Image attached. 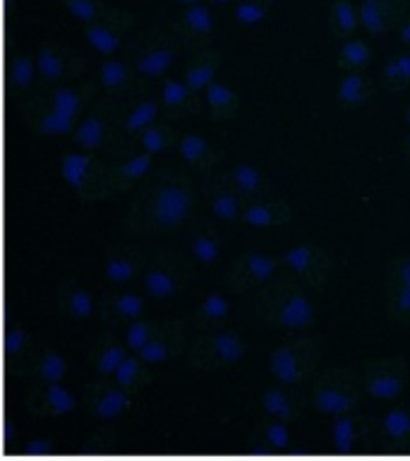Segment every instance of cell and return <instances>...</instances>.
Listing matches in <instances>:
<instances>
[{
	"label": "cell",
	"mask_w": 410,
	"mask_h": 461,
	"mask_svg": "<svg viewBox=\"0 0 410 461\" xmlns=\"http://www.w3.org/2000/svg\"><path fill=\"white\" fill-rule=\"evenodd\" d=\"M194 204L197 190L192 176L180 168H168L137 190L125 219V229L137 236L178 230L190 223Z\"/></svg>",
	"instance_id": "6da1fadb"
},
{
	"label": "cell",
	"mask_w": 410,
	"mask_h": 461,
	"mask_svg": "<svg viewBox=\"0 0 410 461\" xmlns=\"http://www.w3.org/2000/svg\"><path fill=\"white\" fill-rule=\"evenodd\" d=\"M254 312L264 324L279 330H305L315 322V305L308 295V284L298 276H286L266 284L257 295Z\"/></svg>",
	"instance_id": "7a4b0ae2"
},
{
	"label": "cell",
	"mask_w": 410,
	"mask_h": 461,
	"mask_svg": "<svg viewBox=\"0 0 410 461\" xmlns=\"http://www.w3.org/2000/svg\"><path fill=\"white\" fill-rule=\"evenodd\" d=\"M309 403L319 413L331 418L345 416L358 411L360 399L365 396L362 382L355 370L348 367H326L322 373H316L308 384Z\"/></svg>",
	"instance_id": "3957f363"
},
{
	"label": "cell",
	"mask_w": 410,
	"mask_h": 461,
	"mask_svg": "<svg viewBox=\"0 0 410 461\" xmlns=\"http://www.w3.org/2000/svg\"><path fill=\"white\" fill-rule=\"evenodd\" d=\"M319 360H322V346L316 339L298 337L281 344L269 356V373L279 384L286 387L305 389L319 373Z\"/></svg>",
	"instance_id": "277c9868"
},
{
	"label": "cell",
	"mask_w": 410,
	"mask_h": 461,
	"mask_svg": "<svg viewBox=\"0 0 410 461\" xmlns=\"http://www.w3.org/2000/svg\"><path fill=\"white\" fill-rule=\"evenodd\" d=\"M247 348L250 346L237 331L216 327V330L201 331L200 339L187 346V363L200 373L223 370V367L237 366L247 356Z\"/></svg>",
	"instance_id": "5b68a950"
},
{
	"label": "cell",
	"mask_w": 410,
	"mask_h": 461,
	"mask_svg": "<svg viewBox=\"0 0 410 461\" xmlns=\"http://www.w3.org/2000/svg\"><path fill=\"white\" fill-rule=\"evenodd\" d=\"M60 178L82 202L103 200L111 194V166L94 151H72L60 161Z\"/></svg>",
	"instance_id": "8992f818"
},
{
	"label": "cell",
	"mask_w": 410,
	"mask_h": 461,
	"mask_svg": "<svg viewBox=\"0 0 410 461\" xmlns=\"http://www.w3.org/2000/svg\"><path fill=\"white\" fill-rule=\"evenodd\" d=\"M190 281H192V265L183 255L171 250L151 255L149 265L142 274L144 294L154 301H171L190 286Z\"/></svg>",
	"instance_id": "52a82bcc"
},
{
	"label": "cell",
	"mask_w": 410,
	"mask_h": 461,
	"mask_svg": "<svg viewBox=\"0 0 410 461\" xmlns=\"http://www.w3.org/2000/svg\"><path fill=\"white\" fill-rule=\"evenodd\" d=\"M410 367L403 356H381L360 367L362 392L377 402H396L408 387Z\"/></svg>",
	"instance_id": "ba28073f"
},
{
	"label": "cell",
	"mask_w": 410,
	"mask_h": 461,
	"mask_svg": "<svg viewBox=\"0 0 410 461\" xmlns=\"http://www.w3.org/2000/svg\"><path fill=\"white\" fill-rule=\"evenodd\" d=\"M178 49H175V39L171 34H161V32H151L149 36H144L142 41L135 46V56L128 58L132 65L135 77L139 79V85L147 89L149 85H156L161 79H165L168 70L175 63Z\"/></svg>",
	"instance_id": "9c48e42d"
},
{
	"label": "cell",
	"mask_w": 410,
	"mask_h": 461,
	"mask_svg": "<svg viewBox=\"0 0 410 461\" xmlns=\"http://www.w3.org/2000/svg\"><path fill=\"white\" fill-rule=\"evenodd\" d=\"M279 262L266 255V252L247 250L237 255L230 267L223 274V284L230 294H250V291H262L276 274Z\"/></svg>",
	"instance_id": "30bf717a"
},
{
	"label": "cell",
	"mask_w": 410,
	"mask_h": 461,
	"mask_svg": "<svg viewBox=\"0 0 410 461\" xmlns=\"http://www.w3.org/2000/svg\"><path fill=\"white\" fill-rule=\"evenodd\" d=\"M132 402H135V394L120 387L113 377H96L85 389L86 411L99 423H111L115 418H120L132 406Z\"/></svg>",
	"instance_id": "8fae6325"
},
{
	"label": "cell",
	"mask_w": 410,
	"mask_h": 461,
	"mask_svg": "<svg viewBox=\"0 0 410 461\" xmlns=\"http://www.w3.org/2000/svg\"><path fill=\"white\" fill-rule=\"evenodd\" d=\"M187 324L180 320H164V322H154L149 341L137 351V356L147 363V366L156 367L164 366L175 356L187 351Z\"/></svg>",
	"instance_id": "7c38bea8"
},
{
	"label": "cell",
	"mask_w": 410,
	"mask_h": 461,
	"mask_svg": "<svg viewBox=\"0 0 410 461\" xmlns=\"http://www.w3.org/2000/svg\"><path fill=\"white\" fill-rule=\"evenodd\" d=\"M36 68H39L43 85H70V82L82 77L85 58L67 49V46L43 43L39 53H36Z\"/></svg>",
	"instance_id": "4fadbf2b"
},
{
	"label": "cell",
	"mask_w": 410,
	"mask_h": 461,
	"mask_svg": "<svg viewBox=\"0 0 410 461\" xmlns=\"http://www.w3.org/2000/svg\"><path fill=\"white\" fill-rule=\"evenodd\" d=\"M144 315V298L128 286L101 288L99 320L103 327H128L132 320Z\"/></svg>",
	"instance_id": "5bb4252c"
},
{
	"label": "cell",
	"mask_w": 410,
	"mask_h": 461,
	"mask_svg": "<svg viewBox=\"0 0 410 461\" xmlns=\"http://www.w3.org/2000/svg\"><path fill=\"white\" fill-rule=\"evenodd\" d=\"M77 409V396L63 382L34 380L27 394V411L31 416L65 418Z\"/></svg>",
	"instance_id": "9a60e30c"
},
{
	"label": "cell",
	"mask_w": 410,
	"mask_h": 461,
	"mask_svg": "<svg viewBox=\"0 0 410 461\" xmlns=\"http://www.w3.org/2000/svg\"><path fill=\"white\" fill-rule=\"evenodd\" d=\"M283 265L290 269V272L308 284L309 288H319L324 281L329 279L331 274V255L324 248H316V245L302 243L293 245L290 250L283 252Z\"/></svg>",
	"instance_id": "2e32d148"
},
{
	"label": "cell",
	"mask_w": 410,
	"mask_h": 461,
	"mask_svg": "<svg viewBox=\"0 0 410 461\" xmlns=\"http://www.w3.org/2000/svg\"><path fill=\"white\" fill-rule=\"evenodd\" d=\"M149 258L135 245H115L103 259V276L108 286H129L132 281L142 279L144 269L149 265Z\"/></svg>",
	"instance_id": "e0dca14e"
},
{
	"label": "cell",
	"mask_w": 410,
	"mask_h": 461,
	"mask_svg": "<svg viewBox=\"0 0 410 461\" xmlns=\"http://www.w3.org/2000/svg\"><path fill=\"white\" fill-rule=\"evenodd\" d=\"M377 439H379L377 423L365 416L345 413V416H338L331 425V445L338 454L362 452L367 442H377Z\"/></svg>",
	"instance_id": "ac0fdd59"
},
{
	"label": "cell",
	"mask_w": 410,
	"mask_h": 461,
	"mask_svg": "<svg viewBox=\"0 0 410 461\" xmlns=\"http://www.w3.org/2000/svg\"><path fill=\"white\" fill-rule=\"evenodd\" d=\"M387 312L398 327H410V255H403L388 267Z\"/></svg>",
	"instance_id": "d6986e66"
},
{
	"label": "cell",
	"mask_w": 410,
	"mask_h": 461,
	"mask_svg": "<svg viewBox=\"0 0 410 461\" xmlns=\"http://www.w3.org/2000/svg\"><path fill=\"white\" fill-rule=\"evenodd\" d=\"M58 310L60 315H65L72 322H89L94 317H99V298L92 288L86 286L85 281H79L77 276L65 279L58 286Z\"/></svg>",
	"instance_id": "ffe728a7"
},
{
	"label": "cell",
	"mask_w": 410,
	"mask_h": 461,
	"mask_svg": "<svg viewBox=\"0 0 410 461\" xmlns=\"http://www.w3.org/2000/svg\"><path fill=\"white\" fill-rule=\"evenodd\" d=\"M128 356L129 346L125 344V337H120L115 327H103V331L94 339L89 353H86L96 377H113L115 370Z\"/></svg>",
	"instance_id": "44dd1931"
},
{
	"label": "cell",
	"mask_w": 410,
	"mask_h": 461,
	"mask_svg": "<svg viewBox=\"0 0 410 461\" xmlns=\"http://www.w3.org/2000/svg\"><path fill=\"white\" fill-rule=\"evenodd\" d=\"M41 344L36 341L34 334L24 327L22 322L10 324L3 337V351H5V360L10 370L20 375H31V366H34L36 353H39Z\"/></svg>",
	"instance_id": "7402d4cb"
},
{
	"label": "cell",
	"mask_w": 410,
	"mask_h": 461,
	"mask_svg": "<svg viewBox=\"0 0 410 461\" xmlns=\"http://www.w3.org/2000/svg\"><path fill=\"white\" fill-rule=\"evenodd\" d=\"M187 250L197 265H216L226 250V236L214 221H197L187 233Z\"/></svg>",
	"instance_id": "603a6c76"
},
{
	"label": "cell",
	"mask_w": 410,
	"mask_h": 461,
	"mask_svg": "<svg viewBox=\"0 0 410 461\" xmlns=\"http://www.w3.org/2000/svg\"><path fill=\"white\" fill-rule=\"evenodd\" d=\"M151 164H154V157L142 149L122 151L120 157H115L111 164V194L128 193L135 183L149 176Z\"/></svg>",
	"instance_id": "cb8c5ba5"
},
{
	"label": "cell",
	"mask_w": 410,
	"mask_h": 461,
	"mask_svg": "<svg viewBox=\"0 0 410 461\" xmlns=\"http://www.w3.org/2000/svg\"><path fill=\"white\" fill-rule=\"evenodd\" d=\"M240 219L252 229H276L290 221V204L279 194L269 193L259 200L245 202Z\"/></svg>",
	"instance_id": "d4e9b609"
},
{
	"label": "cell",
	"mask_w": 410,
	"mask_h": 461,
	"mask_svg": "<svg viewBox=\"0 0 410 461\" xmlns=\"http://www.w3.org/2000/svg\"><path fill=\"white\" fill-rule=\"evenodd\" d=\"M207 194L209 209H211V216H214L216 221H236L237 216H243L245 197L230 183L228 173L209 180Z\"/></svg>",
	"instance_id": "484cf974"
},
{
	"label": "cell",
	"mask_w": 410,
	"mask_h": 461,
	"mask_svg": "<svg viewBox=\"0 0 410 461\" xmlns=\"http://www.w3.org/2000/svg\"><path fill=\"white\" fill-rule=\"evenodd\" d=\"M305 402H308V396L302 394V389L286 387V384H279V382L262 394L264 416L286 420V423H293V420L300 418Z\"/></svg>",
	"instance_id": "4316f807"
},
{
	"label": "cell",
	"mask_w": 410,
	"mask_h": 461,
	"mask_svg": "<svg viewBox=\"0 0 410 461\" xmlns=\"http://www.w3.org/2000/svg\"><path fill=\"white\" fill-rule=\"evenodd\" d=\"M125 20L128 17H120L118 13L111 14V17L101 14L99 20L92 22L86 27V43L96 53H101V56H113V53H118L122 46V29L128 27Z\"/></svg>",
	"instance_id": "83f0119b"
},
{
	"label": "cell",
	"mask_w": 410,
	"mask_h": 461,
	"mask_svg": "<svg viewBox=\"0 0 410 461\" xmlns=\"http://www.w3.org/2000/svg\"><path fill=\"white\" fill-rule=\"evenodd\" d=\"M161 99L154 96H142L139 101H132V106L122 113V140H125V151L132 149L135 137L147 130L151 122H156L161 118Z\"/></svg>",
	"instance_id": "f1b7e54d"
},
{
	"label": "cell",
	"mask_w": 410,
	"mask_h": 461,
	"mask_svg": "<svg viewBox=\"0 0 410 461\" xmlns=\"http://www.w3.org/2000/svg\"><path fill=\"white\" fill-rule=\"evenodd\" d=\"M161 104L168 111V115L164 118H187V115H192L200 111V94H194L190 89L185 79H173L165 77L161 82Z\"/></svg>",
	"instance_id": "f546056e"
},
{
	"label": "cell",
	"mask_w": 410,
	"mask_h": 461,
	"mask_svg": "<svg viewBox=\"0 0 410 461\" xmlns=\"http://www.w3.org/2000/svg\"><path fill=\"white\" fill-rule=\"evenodd\" d=\"M406 0H362L360 3V24L370 34H381L401 20Z\"/></svg>",
	"instance_id": "4dcf8cb0"
},
{
	"label": "cell",
	"mask_w": 410,
	"mask_h": 461,
	"mask_svg": "<svg viewBox=\"0 0 410 461\" xmlns=\"http://www.w3.org/2000/svg\"><path fill=\"white\" fill-rule=\"evenodd\" d=\"M218 68H221V58L218 53L207 46H197L194 56L187 60L185 68V82L190 85L194 94H204L211 82H216V75H218Z\"/></svg>",
	"instance_id": "1f68e13d"
},
{
	"label": "cell",
	"mask_w": 410,
	"mask_h": 461,
	"mask_svg": "<svg viewBox=\"0 0 410 461\" xmlns=\"http://www.w3.org/2000/svg\"><path fill=\"white\" fill-rule=\"evenodd\" d=\"M39 77L41 75H39V68H36V58L17 56L13 58V63L7 68V86H10V92L27 101V106L41 96V92H34V85Z\"/></svg>",
	"instance_id": "d6a6232c"
},
{
	"label": "cell",
	"mask_w": 410,
	"mask_h": 461,
	"mask_svg": "<svg viewBox=\"0 0 410 461\" xmlns=\"http://www.w3.org/2000/svg\"><path fill=\"white\" fill-rule=\"evenodd\" d=\"M178 154L183 158V164L187 168H192L194 173H209L216 164L214 147L204 135H197V132H187L178 140Z\"/></svg>",
	"instance_id": "836d02e7"
},
{
	"label": "cell",
	"mask_w": 410,
	"mask_h": 461,
	"mask_svg": "<svg viewBox=\"0 0 410 461\" xmlns=\"http://www.w3.org/2000/svg\"><path fill=\"white\" fill-rule=\"evenodd\" d=\"M178 132H175V125H173L171 118H158L156 122H151L149 128L142 130L139 135L135 137V142H132V149H142L149 151L151 157H158V154H164V151L173 149V147H178Z\"/></svg>",
	"instance_id": "e575fe53"
},
{
	"label": "cell",
	"mask_w": 410,
	"mask_h": 461,
	"mask_svg": "<svg viewBox=\"0 0 410 461\" xmlns=\"http://www.w3.org/2000/svg\"><path fill=\"white\" fill-rule=\"evenodd\" d=\"M214 32V14L207 5L194 3V5H185V13L180 17L178 27H175V36L180 41H204L209 34Z\"/></svg>",
	"instance_id": "d590c367"
},
{
	"label": "cell",
	"mask_w": 410,
	"mask_h": 461,
	"mask_svg": "<svg viewBox=\"0 0 410 461\" xmlns=\"http://www.w3.org/2000/svg\"><path fill=\"white\" fill-rule=\"evenodd\" d=\"M228 315H230L228 295L221 294V291H211V294H207L200 301V305H197V310H194L190 324H192L194 330L201 334V331L223 327V322H226V317Z\"/></svg>",
	"instance_id": "8d00e7d4"
},
{
	"label": "cell",
	"mask_w": 410,
	"mask_h": 461,
	"mask_svg": "<svg viewBox=\"0 0 410 461\" xmlns=\"http://www.w3.org/2000/svg\"><path fill=\"white\" fill-rule=\"evenodd\" d=\"M113 380L120 384V387L129 389L132 394H139L142 389H147L154 382V367L147 366L135 351L129 353L128 358L122 360L120 367L115 370Z\"/></svg>",
	"instance_id": "74e56055"
},
{
	"label": "cell",
	"mask_w": 410,
	"mask_h": 461,
	"mask_svg": "<svg viewBox=\"0 0 410 461\" xmlns=\"http://www.w3.org/2000/svg\"><path fill=\"white\" fill-rule=\"evenodd\" d=\"M230 183L236 185V190L245 197V202L259 200L269 194V183H266L264 173L259 171L257 166L252 164H236L228 171Z\"/></svg>",
	"instance_id": "f35d334b"
},
{
	"label": "cell",
	"mask_w": 410,
	"mask_h": 461,
	"mask_svg": "<svg viewBox=\"0 0 410 461\" xmlns=\"http://www.w3.org/2000/svg\"><path fill=\"white\" fill-rule=\"evenodd\" d=\"M204 104L211 111V118L216 122L233 121L237 113V106H240V99H237L236 89H230L228 85H221V82H211V85L204 89Z\"/></svg>",
	"instance_id": "ab89813d"
},
{
	"label": "cell",
	"mask_w": 410,
	"mask_h": 461,
	"mask_svg": "<svg viewBox=\"0 0 410 461\" xmlns=\"http://www.w3.org/2000/svg\"><path fill=\"white\" fill-rule=\"evenodd\" d=\"M65 375H67V360H65L63 353L41 344V348L36 353L34 366H31V377L41 382H63Z\"/></svg>",
	"instance_id": "60d3db41"
},
{
	"label": "cell",
	"mask_w": 410,
	"mask_h": 461,
	"mask_svg": "<svg viewBox=\"0 0 410 461\" xmlns=\"http://www.w3.org/2000/svg\"><path fill=\"white\" fill-rule=\"evenodd\" d=\"M377 430H379V439H387V442H394V445L410 442V413L401 406L388 409L377 420Z\"/></svg>",
	"instance_id": "b9f144b4"
},
{
	"label": "cell",
	"mask_w": 410,
	"mask_h": 461,
	"mask_svg": "<svg viewBox=\"0 0 410 461\" xmlns=\"http://www.w3.org/2000/svg\"><path fill=\"white\" fill-rule=\"evenodd\" d=\"M254 439L264 447L266 452H286L293 435H290V428H288L286 420L266 418L264 423L257 428V438Z\"/></svg>",
	"instance_id": "7bdbcfd3"
},
{
	"label": "cell",
	"mask_w": 410,
	"mask_h": 461,
	"mask_svg": "<svg viewBox=\"0 0 410 461\" xmlns=\"http://www.w3.org/2000/svg\"><path fill=\"white\" fill-rule=\"evenodd\" d=\"M370 82L360 70H348L338 85V101L345 104V106H362L367 99H370Z\"/></svg>",
	"instance_id": "ee69618b"
},
{
	"label": "cell",
	"mask_w": 410,
	"mask_h": 461,
	"mask_svg": "<svg viewBox=\"0 0 410 461\" xmlns=\"http://www.w3.org/2000/svg\"><path fill=\"white\" fill-rule=\"evenodd\" d=\"M34 128L41 132V135L56 137V135H72L75 132V125H77V118H72L67 113H60L56 108H43L41 113H36Z\"/></svg>",
	"instance_id": "f6af8a7d"
},
{
	"label": "cell",
	"mask_w": 410,
	"mask_h": 461,
	"mask_svg": "<svg viewBox=\"0 0 410 461\" xmlns=\"http://www.w3.org/2000/svg\"><path fill=\"white\" fill-rule=\"evenodd\" d=\"M331 24L341 39L351 36L360 24V10H355L351 0H336L331 7Z\"/></svg>",
	"instance_id": "bcb514c9"
},
{
	"label": "cell",
	"mask_w": 410,
	"mask_h": 461,
	"mask_svg": "<svg viewBox=\"0 0 410 461\" xmlns=\"http://www.w3.org/2000/svg\"><path fill=\"white\" fill-rule=\"evenodd\" d=\"M370 46L365 41H360V39H348L341 46V68L345 70H360V68H365L370 63Z\"/></svg>",
	"instance_id": "7dc6e473"
},
{
	"label": "cell",
	"mask_w": 410,
	"mask_h": 461,
	"mask_svg": "<svg viewBox=\"0 0 410 461\" xmlns=\"http://www.w3.org/2000/svg\"><path fill=\"white\" fill-rule=\"evenodd\" d=\"M266 13H269V0H237L236 3V20L245 27H254L259 22H264Z\"/></svg>",
	"instance_id": "c3c4849f"
},
{
	"label": "cell",
	"mask_w": 410,
	"mask_h": 461,
	"mask_svg": "<svg viewBox=\"0 0 410 461\" xmlns=\"http://www.w3.org/2000/svg\"><path fill=\"white\" fill-rule=\"evenodd\" d=\"M151 330H154V322H147L142 317L132 320V322L125 327V334H122V337H125V344L129 346V351H139V348L149 341Z\"/></svg>",
	"instance_id": "681fc988"
},
{
	"label": "cell",
	"mask_w": 410,
	"mask_h": 461,
	"mask_svg": "<svg viewBox=\"0 0 410 461\" xmlns=\"http://www.w3.org/2000/svg\"><path fill=\"white\" fill-rule=\"evenodd\" d=\"M65 7L75 20L85 22V24H92L101 17L99 0H65Z\"/></svg>",
	"instance_id": "f907efd6"
},
{
	"label": "cell",
	"mask_w": 410,
	"mask_h": 461,
	"mask_svg": "<svg viewBox=\"0 0 410 461\" xmlns=\"http://www.w3.org/2000/svg\"><path fill=\"white\" fill-rule=\"evenodd\" d=\"M381 77H384V82H387V86L391 92H403V89L410 85L408 79H406V75H403L401 65H398V58H394V60H388V63L384 65Z\"/></svg>",
	"instance_id": "816d5d0a"
},
{
	"label": "cell",
	"mask_w": 410,
	"mask_h": 461,
	"mask_svg": "<svg viewBox=\"0 0 410 461\" xmlns=\"http://www.w3.org/2000/svg\"><path fill=\"white\" fill-rule=\"evenodd\" d=\"M24 454L27 456H49V454H53V442L50 439H31L24 447Z\"/></svg>",
	"instance_id": "f5cc1de1"
},
{
	"label": "cell",
	"mask_w": 410,
	"mask_h": 461,
	"mask_svg": "<svg viewBox=\"0 0 410 461\" xmlns=\"http://www.w3.org/2000/svg\"><path fill=\"white\" fill-rule=\"evenodd\" d=\"M398 32H401V39H403V41L410 43V20H408V22H403L401 29H398Z\"/></svg>",
	"instance_id": "db71d44e"
},
{
	"label": "cell",
	"mask_w": 410,
	"mask_h": 461,
	"mask_svg": "<svg viewBox=\"0 0 410 461\" xmlns=\"http://www.w3.org/2000/svg\"><path fill=\"white\" fill-rule=\"evenodd\" d=\"M13 438H14L13 423H5V442H13Z\"/></svg>",
	"instance_id": "11a10c76"
},
{
	"label": "cell",
	"mask_w": 410,
	"mask_h": 461,
	"mask_svg": "<svg viewBox=\"0 0 410 461\" xmlns=\"http://www.w3.org/2000/svg\"><path fill=\"white\" fill-rule=\"evenodd\" d=\"M403 147H406V158H408V166H410V132L406 135V142H403Z\"/></svg>",
	"instance_id": "9f6ffc18"
},
{
	"label": "cell",
	"mask_w": 410,
	"mask_h": 461,
	"mask_svg": "<svg viewBox=\"0 0 410 461\" xmlns=\"http://www.w3.org/2000/svg\"><path fill=\"white\" fill-rule=\"evenodd\" d=\"M180 5H194V3H200V0H175Z\"/></svg>",
	"instance_id": "6f0895ef"
},
{
	"label": "cell",
	"mask_w": 410,
	"mask_h": 461,
	"mask_svg": "<svg viewBox=\"0 0 410 461\" xmlns=\"http://www.w3.org/2000/svg\"><path fill=\"white\" fill-rule=\"evenodd\" d=\"M216 5H226V3H237V0H211Z\"/></svg>",
	"instance_id": "680465c9"
},
{
	"label": "cell",
	"mask_w": 410,
	"mask_h": 461,
	"mask_svg": "<svg viewBox=\"0 0 410 461\" xmlns=\"http://www.w3.org/2000/svg\"><path fill=\"white\" fill-rule=\"evenodd\" d=\"M406 122H408V128H410V106H408V111H406Z\"/></svg>",
	"instance_id": "91938a15"
}]
</instances>
